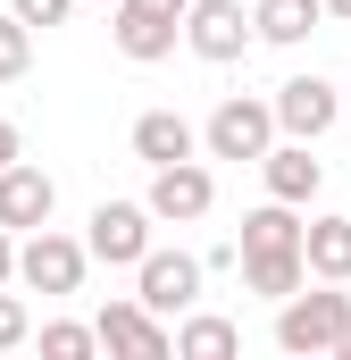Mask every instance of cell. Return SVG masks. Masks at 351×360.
Masks as SVG:
<instances>
[{"mask_svg":"<svg viewBox=\"0 0 351 360\" xmlns=\"http://www.w3.org/2000/svg\"><path fill=\"white\" fill-rule=\"evenodd\" d=\"M343 327H351V293H343V285H326V293H301V285H293V293L276 302V344H284L293 360L335 352Z\"/></svg>","mask_w":351,"mask_h":360,"instance_id":"obj_1","label":"cell"},{"mask_svg":"<svg viewBox=\"0 0 351 360\" xmlns=\"http://www.w3.org/2000/svg\"><path fill=\"white\" fill-rule=\"evenodd\" d=\"M109 34L134 68H159L184 42V0H109Z\"/></svg>","mask_w":351,"mask_h":360,"instance_id":"obj_2","label":"cell"},{"mask_svg":"<svg viewBox=\"0 0 351 360\" xmlns=\"http://www.w3.org/2000/svg\"><path fill=\"white\" fill-rule=\"evenodd\" d=\"M201 285H209V269H201V252H143L134 260V302L143 310H159V319H176V310H192L201 302Z\"/></svg>","mask_w":351,"mask_h":360,"instance_id":"obj_3","label":"cell"},{"mask_svg":"<svg viewBox=\"0 0 351 360\" xmlns=\"http://www.w3.org/2000/svg\"><path fill=\"white\" fill-rule=\"evenodd\" d=\"M184 51L209 68H234L251 51V8L243 0H184Z\"/></svg>","mask_w":351,"mask_h":360,"instance_id":"obj_4","label":"cell"},{"mask_svg":"<svg viewBox=\"0 0 351 360\" xmlns=\"http://www.w3.org/2000/svg\"><path fill=\"white\" fill-rule=\"evenodd\" d=\"M84 269H92V252L76 235H59V226H34L17 243V285H34V293H76Z\"/></svg>","mask_w":351,"mask_h":360,"instance_id":"obj_5","label":"cell"},{"mask_svg":"<svg viewBox=\"0 0 351 360\" xmlns=\"http://www.w3.org/2000/svg\"><path fill=\"white\" fill-rule=\"evenodd\" d=\"M267 143H276V109H267V101H243V92L218 101L209 126H201V151H209V160H260Z\"/></svg>","mask_w":351,"mask_h":360,"instance_id":"obj_6","label":"cell"},{"mask_svg":"<svg viewBox=\"0 0 351 360\" xmlns=\"http://www.w3.org/2000/svg\"><path fill=\"white\" fill-rule=\"evenodd\" d=\"M209 201H218V176H209L201 160L151 168V193H143V210H151L159 226H192V218H209Z\"/></svg>","mask_w":351,"mask_h":360,"instance_id":"obj_7","label":"cell"},{"mask_svg":"<svg viewBox=\"0 0 351 360\" xmlns=\"http://www.w3.org/2000/svg\"><path fill=\"white\" fill-rule=\"evenodd\" d=\"M267 109H276V134H293V143H318V134L343 117V92L326 84V76H284Z\"/></svg>","mask_w":351,"mask_h":360,"instance_id":"obj_8","label":"cell"},{"mask_svg":"<svg viewBox=\"0 0 351 360\" xmlns=\"http://www.w3.org/2000/svg\"><path fill=\"white\" fill-rule=\"evenodd\" d=\"M151 226H159V218H151L143 201H100V210H92L84 252H92V260H109V269H134V260L151 252Z\"/></svg>","mask_w":351,"mask_h":360,"instance_id":"obj_9","label":"cell"},{"mask_svg":"<svg viewBox=\"0 0 351 360\" xmlns=\"http://www.w3.org/2000/svg\"><path fill=\"white\" fill-rule=\"evenodd\" d=\"M92 335H100V352H126V360H168V319H159V310H143V302H134V293H126V302H109V310H100V319H92Z\"/></svg>","mask_w":351,"mask_h":360,"instance_id":"obj_10","label":"cell"},{"mask_svg":"<svg viewBox=\"0 0 351 360\" xmlns=\"http://www.w3.org/2000/svg\"><path fill=\"white\" fill-rule=\"evenodd\" d=\"M51 210H59V184L42 176V168H25V160H8V168H0V226H8V235L51 226Z\"/></svg>","mask_w":351,"mask_h":360,"instance_id":"obj_11","label":"cell"},{"mask_svg":"<svg viewBox=\"0 0 351 360\" xmlns=\"http://www.w3.org/2000/svg\"><path fill=\"white\" fill-rule=\"evenodd\" d=\"M260 176H267V201L310 210L318 184H326V160H310V143H267V151H260Z\"/></svg>","mask_w":351,"mask_h":360,"instance_id":"obj_12","label":"cell"},{"mask_svg":"<svg viewBox=\"0 0 351 360\" xmlns=\"http://www.w3.org/2000/svg\"><path fill=\"white\" fill-rule=\"evenodd\" d=\"M201 151V126L192 117H176V109H143L134 117V160L143 168H176V160H192Z\"/></svg>","mask_w":351,"mask_h":360,"instance_id":"obj_13","label":"cell"},{"mask_svg":"<svg viewBox=\"0 0 351 360\" xmlns=\"http://www.w3.org/2000/svg\"><path fill=\"white\" fill-rule=\"evenodd\" d=\"M301 269L318 276V285H351V218H310L301 226Z\"/></svg>","mask_w":351,"mask_h":360,"instance_id":"obj_14","label":"cell"},{"mask_svg":"<svg viewBox=\"0 0 351 360\" xmlns=\"http://www.w3.org/2000/svg\"><path fill=\"white\" fill-rule=\"evenodd\" d=\"M318 25H326V8H318V0H260V8H251V42H276V51L310 42Z\"/></svg>","mask_w":351,"mask_h":360,"instance_id":"obj_15","label":"cell"},{"mask_svg":"<svg viewBox=\"0 0 351 360\" xmlns=\"http://www.w3.org/2000/svg\"><path fill=\"white\" fill-rule=\"evenodd\" d=\"M168 335H176V344H168L176 360H234V352H243V327H234V319H209V310H192V319L168 327Z\"/></svg>","mask_w":351,"mask_h":360,"instance_id":"obj_16","label":"cell"},{"mask_svg":"<svg viewBox=\"0 0 351 360\" xmlns=\"http://www.w3.org/2000/svg\"><path fill=\"white\" fill-rule=\"evenodd\" d=\"M243 260V285L260 293V302H284L293 285H310V269H301V252H234Z\"/></svg>","mask_w":351,"mask_h":360,"instance_id":"obj_17","label":"cell"},{"mask_svg":"<svg viewBox=\"0 0 351 360\" xmlns=\"http://www.w3.org/2000/svg\"><path fill=\"white\" fill-rule=\"evenodd\" d=\"M234 252H301V218H293V201H260L251 218H243V243Z\"/></svg>","mask_w":351,"mask_h":360,"instance_id":"obj_18","label":"cell"},{"mask_svg":"<svg viewBox=\"0 0 351 360\" xmlns=\"http://www.w3.org/2000/svg\"><path fill=\"white\" fill-rule=\"evenodd\" d=\"M34 68V25H17L8 8H0V84H17Z\"/></svg>","mask_w":351,"mask_h":360,"instance_id":"obj_19","label":"cell"},{"mask_svg":"<svg viewBox=\"0 0 351 360\" xmlns=\"http://www.w3.org/2000/svg\"><path fill=\"white\" fill-rule=\"evenodd\" d=\"M42 352L51 360H84V352H100V335L76 327V319H51V327H42Z\"/></svg>","mask_w":351,"mask_h":360,"instance_id":"obj_20","label":"cell"},{"mask_svg":"<svg viewBox=\"0 0 351 360\" xmlns=\"http://www.w3.org/2000/svg\"><path fill=\"white\" fill-rule=\"evenodd\" d=\"M8 17H17V25H34V34H51V25H67V17H76V0H8Z\"/></svg>","mask_w":351,"mask_h":360,"instance_id":"obj_21","label":"cell"},{"mask_svg":"<svg viewBox=\"0 0 351 360\" xmlns=\"http://www.w3.org/2000/svg\"><path fill=\"white\" fill-rule=\"evenodd\" d=\"M25 335H34V319H25V302H17V293L0 285V352H17Z\"/></svg>","mask_w":351,"mask_h":360,"instance_id":"obj_22","label":"cell"},{"mask_svg":"<svg viewBox=\"0 0 351 360\" xmlns=\"http://www.w3.org/2000/svg\"><path fill=\"white\" fill-rule=\"evenodd\" d=\"M8 160H25V134H17V126L0 117V168H8Z\"/></svg>","mask_w":351,"mask_h":360,"instance_id":"obj_23","label":"cell"},{"mask_svg":"<svg viewBox=\"0 0 351 360\" xmlns=\"http://www.w3.org/2000/svg\"><path fill=\"white\" fill-rule=\"evenodd\" d=\"M0 285H17V235L0 226Z\"/></svg>","mask_w":351,"mask_h":360,"instance_id":"obj_24","label":"cell"},{"mask_svg":"<svg viewBox=\"0 0 351 360\" xmlns=\"http://www.w3.org/2000/svg\"><path fill=\"white\" fill-rule=\"evenodd\" d=\"M318 8H326V17H335V25H351V0H318Z\"/></svg>","mask_w":351,"mask_h":360,"instance_id":"obj_25","label":"cell"},{"mask_svg":"<svg viewBox=\"0 0 351 360\" xmlns=\"http://www.w3.org/2000/svg\"><path fill=\"white\" fill-rule=\"evenodd\" d=\"M335 360H351V327H343V335H335Z\"/></svg>","mask_w":351,"mask_h":360,"instance_id":"obj_26","label":"cell"},{"mask_svg":"<svg viewBox=\"0 0 351 360\" xmlns=\"http://www.w3.org/2000/svg\"><path fill=\"white\" fill-rule=\"evenodd\" d=\"M92 8H109V0H92Z\"/></svg>","mask_w":351,"mask_h":360,"instance_id":"obj_27","label":"cell"},{"mask_svg":"<svg viewBox=\"0 0 351 360\" xmlns=\"http://www.w3.org/2000/svg\"><path fill=\"white\" fill-rule=\"evenodd\" d=\"M343 109H351V101H343Z\"/></svg>","mask_w":351,"mask_h":360,"instance_id":"obj_28","label":"cell"}]
</instances>
